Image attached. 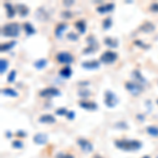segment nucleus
Returning <instances> with one entry per match:
<instances>
[{
	"label": "nucleus",
	"mask_w": 158,
	"mask_h": 158,
	"mask_svg": "<svg viewBox=\"0 0 158 158\" xmlns=\"http://www.w3.org/2000/svg\"><path fill=\"white\" fill-rule=\"evenodd\" d=\"M55 113L57 114V115H59V116H67L69 111L65 108H59V109L56 110Z\"/></svg>",
	"instance_id": "2f4dec72"
},
{
	"label": "nucleus",
	"mask_w": 158,
	"mask_h": 158,
	"mask_svg": "<svg viewBox=\"0 0 158 158\" xmlns=\"http://www.w3.org/2000/svg\"><path fill=\"white\" fill-rule=\"evenodd\" d=\"M68 27H69V25L67 23H59L55 29V36L57 38H60L61 35H62V33L64 32Z\"/></svg>",
	"instance_id": "6ab92c4d"
},
{
	"label": "nucleus",
	"mask_w": 158,
	"mask_h": 158,
	"mask_svg": "<svg viewBox=\"0 0 158 158\" xmlns=\"http://www.w3.org/2000/svg\"><path fill=\"white\" fill-rule=\"evenodd\" d=\"M1 93L3 94V95H6V96H9V97H14V98H16V97H18V96H19V94L17 93V92L15 91V90L11 89V88L2 89Z\"/></svg>",
	"instance_id": "4be33fe9"
},
{
	"label": "nucleus",
	"mask_w": 158,
	"mask_h": 158,
	"mask_svg": "<svg viewBox=\"0 0 158 158\" xmlns=\"http://www.w3.org/2000/svg\"><path fill=\"white\" fill-rule=\"evenodd\" d=\"M22 146H23V143L21 141H19V140L13 141V148H15V149H21Z\"/></svg>",
	"instance_id": "e433bc0d"
},
{
	"label": "nucleus",
	"mask_w": 158,
	"mask_h": 158,
	"mask_svg": "<svg viewBox=\"0 0 158 158\" xmlns=\"http://www.w3.org/2000/svg\"><path fill=\"white\" fill-rule=\"evenodd\" d=\"M86 41H88V48H85V49L83 50V54L85 55L93 54L94 52H96V51L98 50V48H99L98 42L93 35H91V36H89L86 38Z\"/></svg>",
	"instance_id": "39448f33"
},
{
	"label": "nucleus",
	"mask_w": 158,
	"mask_h": 158,
	"mask_svg": "<svg viewBox=\"0 0 158 158\" xmlns=\"http://www.w3.org/2000/svg\"><path fill=\"white\" fill-rule=\"evenodd\" d=\"M115 146L123 151H137L141 149L142 143L134 139H117L115 140Z\"/></svg>",
	"instance_id": "f257e3e1"
},
{
	"label": "nucleus",
	"mask_w": 158,
	"mask_h": 158,
	"mask_svg": "<svg viewBox=\"0 0 158 158\" xmlns=\"http://www.w3.org/2000/svg\"><path fill=\"white\" fill-rule=\"evenodd\" d=\"M74 4V1H72V0H65V1H63V6H71Z\"/></svg>",
	"instance_id": "a19ab883"
},
{
	"label": "nucleus",
	"mask_w": 158,
	"mask_h": 158,
	"mask_svg": "<svg viewBox=\"0 0 158 158\" xmlns=\"http://www.w3.org/2000/svg\"><path fill=\"white\" fill-rule=\"evenodd\" d=\"M134 44H135V45H137V47L142 48V49H149V48H150V45L144 44V43L142 42L141 40H135V41H134Z\"/></svg>",
	"instance_id": "72a5a7b5"
},
{
	"label": "nucleus",
	"mask_w": 158,
	"mask_h": 158,
	"mask_svg": "<svg viewBox=\"0 0 158 158\" xmlns=\"http://www.w3.org/2000/svg\"><path fill=\"white\" fill-rule=\"evenodd\" d=\"M157 158H158V157H157Z\"/></svg>",
	"instance_id": "de8ad7c7"
},
{
	"label": "nucleus",
	"mask_w": 158,
	"mask_h": 158,
	"mask_svg": "<svg viewBox=\"0 0 158 158\" xmlns=\"http://www.w3.org/2000/svg\"><path fill=\"white\" fill-rule=\"evenodd\" d=\"M75 27L78 30V32L80 33V34H85V31H86L85 21L83 19H80V20H78V21H76L75 22Z\"/></svg>",
	"instance_id": "a211bd4d"
},
{
	"label": "nucleus",
	"mask_w": 158,
	"mask_h": 158,
	"mask_svg": "<svg viewBox=\"0 0 158 158\" xmlns=\"http://www.w3.org/2000/svg\"><path fill=\"white\" fill-rule=\"evenodd\" d=\"M157 103H158V99H157Z\"/></svg>",
	"instance_id": "49530a36"
},
{
	"label": "nucleus",
	"mask_w": 158,
	"mask_h": 158,
	"mask_svg": "<svg viewBox=\"0 0 158 158\" xmlns=\"http://www.w3.org/2000/svg\"><path fill=\"white\" fill-rule=\"evenodd\" d=\"M78 85H90V82H89V81H80V82H78Z\"/></svg>",
	"instance_id": "c03bdc74"
},
{
	"label": "nucleus",
	"mask_w": 158,
	"mask_h": 158,
	"mask_svg": "<svg viewBox=\"0 0 158 158\" xmlns=\"http://www.w3.org/2000/svg\"><path fill=\"white\" fill-rule=\"evenodd\" d=\"M1 33L3 36L10 37V38H16L19 36L20 33V25L16 22H12V23L4 24L2 27Z\"/></svg>",
	"instance_id": "f03ea898"
},
{
	"label": "nucleus",
	"mask_w": 158,
	"mask_h": 158,
	"mask_svg": "<svg viewBox=\"0 0 158 158\" xmlns=\"http://www.w3.org/2000/svg\"><path fill=\"white\" fill-rule=\"evenodd\" d=\"M78 95L80 96V97L86 98V97H89V96L91 95V92L89 90H80L78 92Z\"/></svg>",
	"instance_id": "473e14b6"
},
{
	"label": "nucleus",
	"mask_w": 158,
	"mask_h": 158,
	"mask_svg": "<svg viewBox=\"0 0 158 158\" xmlns=\"http://www.w3.org/2000/svg\"><path fill=\"white\" fill-rule=\"evenodd\" d=\"M115 9V4L114 3H106L104 6H100L97 7V12L99 14H106V13H110Z\"/></svg>",
	"instance_id": "4468645a"
},
{
	"label": "nucleus",
	"mask_w": 158,
	"mask_h": 158,
	"mask_svg": "<svg viewBox=\"0 0 158 158\" xmlns=\"http://www.w3.org/2000/svg\"><path fill=\"white\" fill-rule=\"evenodd\" d=\"M16 9L17 11H18L19 15L21 17H25L27 14H29V7H27V6H24V4H17L16 6Z\"/></svg>",
	"instance_id": "393cba45"
},
{
	"label": "nucleus",
	"mask_w": 158,
	"mask_h": 158,
	"mask_svg": "<svg viewBox=\"0 0 158 158\" xmlns=\"http://www.w3.org/2000/svg\"><path fill=\"white\" fill-rule=\"evenodd\" d=\"M34 142L37 144H45L48 142V135L38 133L34 136Z\"/></svg>",
	"instance_id": "dca6fc26"
},
{
	"label": "nucleus",
	"mask_w": 158,
	"mask_h": 158,
	"mask_svg": "<svg viewBox=\"0 0 158 158\" xmlns=\"http://www.w3.org/2000/svg\"><path fill=\"white\" fill-rule=\"evenodd\" d=\"M137 118H138V120H140V121L144 120V116L142 115V114H138V115H137Z\"/></svg>",
	"instance_id": "79ce46f5"
},
{
	"label": "nucleus",
	"mask_w": 158,
	"mask_h": 158,
	"mask_svg": "<svg viewBox=\"0 0 158 158\" xmlns=\"http://www.w3.org/2000/svg\"><path fill=\"white\" fill-rule=\"evenodd\" d=\"M56 158H74L72 155L70 154H64V153H58L56 155Z\"/></svg>",
	"instance_id": "58836bf2"
},
{
	"label": "nucleus",
	"mask_w": 158,
	"mask_h": 158,
	"mask_svg": "<svg viewBox=\"0 0 158 158\" xmlns=\"http://www.w3.org/2000/svg\"><path fill=\"white\" fill-rule=\"evenodd\" d=\"M150 11L153 13H158V2H153V3H151Z\"/></svg>",
	"instance_id": "c9c22d12"
},
{
	"label": "nucleus",
	"mask_w": 158,
	"mask_h": 158,
	"mask_svg": "<svg viewBox=\"0 0 158 158\" xmlns=\"http://www.w3.org/2000/svg\"><path fill=\"white\" fill-rule=\"evenodd\" d=\"M103 42L106 45H108L109 48H112V49H115V48L118 47V41L117 39H114L112 37H106L103 39Z\"/></svg>",
	"instance_id": "aec40b11"
},
{
	"label": "nucleus",
	"mask_w": 158,
	"mask_h": 158,
	"mask_svg": "<svg viewBox=\"0 0 158 158\" xmlns=\"http://www.w3.org/2000/svg\"><path fill=\"white\" fill-rule=\"evenodd\" d=\"M112 24H113V20H112V18H111V17H106V18L104 19L103 22H102L103 30H109L110 27H112Z\"/></svg>",
	"instance_id": "c756f323"
},
{
	"label": "nucleus",
	"mask_w": 158,
	"mask_h": 158,
	"mask_svg": "<svg viewBox=\"0 0 158 158\" xmlns=\"http://www.w3.org/2000/svg\"><path fill=\"white\" fill-rule=\"evenodd\" d=\"M17 135H18L19 137H25V133H24V132H22V131L17 132Z\"/></svg>",
	"instance_id": "37998d69"
},
{
	"label": "nucleus",
	"mask_w": 158,
	"mask_h": 158,
	"mask_svg": "<svg viewBox=\"0 0 158 158\" xmlns=\"http://www.w3.org/2000/svg\"><path fill=\"white\" fill-rule=\"evenodd\" d=\"M154 30H155V24L152 23L151 21L143 22V23L139 27V31L143 33H152Z\"/></svg>",
	"instance_id": "f8f14e48"
},
{
	"label": "nucleus",
	"mask_w": 158,
	"mask_h": 158,
	"mask_svg": "<svg viewBox=\"0 0 158 158\" xmlns=\"http://www.w3.org/2000/svg\"><path fill=\"white\" fill-rule=\"evenodd\" d=\"M142 158H151V157H150V156H148V155H147V156H143Z\"/></svg>",
	"instance_id": "a18cd8bd"
},
{
	"label": "nucleus",
	"mask_w": 158,
	"mask_h": 158,
	"mask_svg": "<svg viewBox=\"0 0 158 158\" xmlns=\"http://www.w3.org/2000/svg\"><path fill=\"white\" fill-rule=\"evenodd\" d=\"M36 17L37 19L39 20H48V14L45 13V11L43 9H39L38 11L36 12Z\"/></svg>",
	"instance_id": "c85d7f7f"
},
{
	"label": "nucleus",
	"mask_w": 158,
	"mask_h": 158,
	"mask_svg": "<svg viewBox=\"0 0 158 158\" xmlns=\"http://www.w3.org/2000/svg\"><path fill=\"white\" fill-rule=\"evenodd\" d=\"M38 120H39V122H41V123H55L56 122L55 117L51 115V114H44V115L40 116Z\"/></svg>",
	"instance_id": "f3484780"
},
{
	"label": "nucleus",
	"mask_w": 158,
	"mask_h": 158,
	"mask_svg": "<svg viewBox=\"0 0 158 158\" xmlns=\"http://www.w3.org/2000/svg\"><path fill=\"white\" fill-rule=\"evenodd\" d=\"M148 134H150L153 137H158V127L156 126H150L147 128Z\"/></svg>",
	"instance_id": "bb28decb"
},
{
	"label": "nucleus",
	"mask_w": 158,
	"mask_h": 158,
	"mask_svg": "<svg viewBox=\"0 0 158 158\" xmlns=\"http://www.w3.org/2000/svg\"><path fill=\"white\" fill-rule=\"evenodd\" d=\"M72 74H73V71H72V69L69 67V65L62 68L59 71V75L61 76V77H63V78H70Z\"/></svg>",
	"instance_id": "5701e85b"
},
{
	"label": "nucleus",
	"mask_w": 158,
	"mask_h": 158,
	"mask_svg": "<svg viewBox=\"0 0 158 158\" xmlns=\"http://www.w3.org/2000/svg\"><path fill=\"white\" fill-rule=\"evenodd\" d=\"M77 143L85 153H90L93 151V146H92V143L89 141V140L83 139V138H79L77 140Z\"/></svg>",
	"instance_id": "1a4fd4ad"
},
{
	"label": "nucleus",
	"mask_w": 158,
	"mask_h": 158,
	"mask_svg": "<svg viewBox=\"0 0 158 158\" xmlns=\"http://www.w3.org/2000/svg\"><path fill=\"white\" fill-rule=\"evenodd\" d=\"M15 45H16V41H10V42L2 43V44L0 45V51H1V53L7 52V51H10L11 49H13Z\"/></svg>",
	"instance_id": "b1692460"
},
{
	"label": "nucleus",
	"mask_w": 158,
	"mask_h": 158,
	"mask_svg": "<svg viewBox=\"0 0 158 158\" xmlns=\"http://www.w3.org/2000/svg\"><path fill=\"white\" fill-rule=\"evenodd\" d=\"M79 106L86 110V111H95L98 108L97 104L94 102V101H80L79 102Z\"/></svg>",
	"instance_id": "9b49d317"
},
{
	"label": "nucleus",
	"mask_w": 158,
	"mask_h": 158,
	"mask_svg": "<svg viewBox=\"0 0 158 158\" xmlns=\"http://www.w3.org/2000/svg\"><path fill=\"white\" fill-rule=\"evenodd\" d=\"M81 65H82L83 69H85V70H97L100 67V61L98 60H90V61H83L82 63H81Z\"/></svg>",
	"instance_id": "9d476101"
},
{
	"label": "nucleus",
	"mask_w": 158,
	"mask_h": 158,
	"mask_svg": "<svg viewBox=\"0 0 158 158\" xmlns=\"http://www.w3.org/2000/svg\"><path fill=\"white\" fill-rule=\"evenodd\" d=\"M124 86H126L127 90H128L133 96L140 95L144 90L143 85H140V83L136 82V81H127V82L124 83Z\"/></svg>",
	"instance_id": "7ed1b4c3"
},
{
	"label": "nucleus",
	"mask_w": 158,
	"mask_h": 158,
	"mask_svg": "<svg viewBox=\"0 0 158 158\" xmlns=\"http://www.w3.org/2000/svg\"><path fill=\"white\" fill-rule=\"evenodd\" d=\"M23 29L25 31V34H27V36H32V35L36 34V30H35V27H33L32 23H30V22L23 23Z\"/></svg>",
	"instance_id": "412c9836"
},
{
	"label": "nucleus",
	"mask_w": 158,
	"mask_h": 158,
	"mask_svg": "<svg viewBox=\"0 0 158 158\" xmlns=\"http://www.w3.org/2000/svg\"><path fill=\"white\" fill-rule=\"evenodd\" d=\"M61 95V92L58 90L57 88L54 86H50V88H45L39 92V96L40 97H58Z\"/></svg>",
	"instance_id": "6e6552de"
},
{
	"label": "nucleus",
	"mask_w": 158,
	"mask_h": 158,
	"mask_svg": "<svg viewBox=\"0 0 158 158\" xmlns=\"http://www.w3.org/2000/svg\"><path fill=\"white\" fill-rule=\"evenodd\" d=\"M132 76L134 77L135 81L140 83V85H146L147 83V79L141 75V73H140L139 70H134L133 73H132Z\"/></svg>",
	"instance_id": "2eb2a0df"
},
{
	"label": "nucleus",
	"mask_w": 158,
	"mask_h": 158,
	"mask_svg": "<svg viewBox=\"0 0 158 158\" xmlns=\"http://www.w3.org/2000/svg\"><path fill=\"white\" fill-rule=\"evenodd\" d=\"M15 79H16V71L12 70L9 74V76H7V82H14Z\"/></svg>",
	"instance_id": "7c9ffc66"
},
{
	"label": "nucleus",
	"mask_w": 158,
	"mask_h": 158,
	"mask_svg": "<svg viewBox=\"0 0 158 158\" xmlns=\"http://www.w3.org/2000/svg\"><path fill=\"white\" fill-rule=\"evenodd\" d=\"M67 117L69 120H73V119L75 118V113H74V111H69Z\"/></svg>",
	"instance_id": "ea45409f"
},
{
	"label": "nucleus",
	"mask_w": 158,
	"mask_h": 158,
	"mask_svg": "<svg viewBox=\"0 0 158 158\" xmlns=\"http://www.w3.org/2000/svg\"><path fill=\"white\" fill-rule=\"evenodd\" d=\"M7 68H9V61L4 59V58H1L0 59V73L4 74V72L7 70Z\"/></svg>",
	"instance_id": "cd10ccee"
},
{
	"label": "nucleus",
	"mask_w": 158,
	"mask_h": 158,
	"mask_svg": "<svg viewBox=\"0 0 158 158\" xmlns=\"http://www.w3.org/2000/svg\"><path fill=\"white\" fill-rule=\"evenodd\" d=\"M61 16H62L64 19H70L71 17H72V13H71L70 11H63L62 13H61Z\"/></svg>",
	"instance_id": "4c0bfd02"
},
{
	"label": "nucleus",
	"mask_w": 158,
	"mask_h": 158,
	"mask_svg": "<svg viewBox=\"0 0 158 158\" xmlns=\"http://www.w3.org/2000/svg\"><path fill=\"white\" fill-rule=\"evenodd\" d=\"M117 102H118V98L114 92L110 90L104 92V104L108 108H114V106H116Z\"/></svg>",
	"instance_id": "20e7f679"
},
{
	"label": "nucleus",
	"mask_w": 158,
	"mask_h": 158,
	"mask_svg": "<svg viewBox=\"0 0 158 158\" xmlns=\"http://www.w3.org/2000/svg\"><path fill=\"white\" fill-rule=\"evenodd\" d=\"M56 60L62 64H71L74 62V56L69 52H59L56 55Z\"/></svg>",
	"instance_id": "0eeeda50"
},
{
	"label": "nucleus",
	"mask_w": 158,
	"mask_h": 158,
	"mask_svg": "<svg viewBox=\"0 0 158 158\" xmlns=\"http://www.w3.org/2000/svg\"><path fill=\"white\" fill-rule=\"evenodd\" d=\"M117 58H118V55H117L116 52L106 51L100 56V62H103L106 64H112V63H114L117 60Z\"/></svg>",
	"instance_id": "423d86ee"
},
{
	"label": "nucleus",
	"mask_w": 158,
	"mask_h": 158,
	"mask_svg": "<svg viewBox=\"0 0 158 158\" xmlns=\"http://www.w3.org/2000/svg\"><path fill=\"white\" fill-rule=\"evenodd\" d=\"M4 9H6V17L7 18H14L15 15H16V7L13 6L11 3H9V2H6V3L3 4Z\"/></svg>",
	"instance_id": "ddd939ff"
},
{
	"label": "nucleus",
	"mask_w": 158,
	"mask_h": 158,
	"mask_svg": "<svg viewBox=\"0 0 158 158\" xmlns=\"http://www.w3.org/2000/svg\"><path fill=\"white\" fill-rule=\"evenodd\" d=\"M67 38L69 40H72V41H76L78 40V35L75 34V33H69L67 35Z\"/></svg>",
	"instance_id": "f704fd0d"
},
{
	"label": "nucleus",
	"mask_w": 158,
	"mask_h": 158,
	"mask_svg": "<svg viewBox=\"0 0 158 158\" xmlns=\"http://www.w3.org/2000/svg\"><path fill=\"white\" fill-rule=\"evenodd\" d=\"M48 65V59H44V58H41V59H38L34 62V67L37 69V70H42L43 68H45Z\"/></svg>",
	"instance_id": "a878e982"
}]
</instances>
